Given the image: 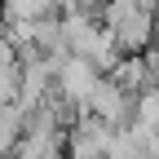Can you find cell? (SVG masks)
<instances>
[{
	"mask_svg": "<svg viewBox=\"0 0 159 159\" xmlns=\"http://www.w3.org/2000/svg\"><path fill=\"white\" fill-rule=\"evenodd\" d=\"M111 133H115V128L106 124V119H97L93 111H80L75 124L62 133V155H66V159H97V155H106Z\"/></svg>",
	"mask_w": 159,
	"mask_h": 159,
	"instance_id": "6da1fadb",
	"label": "cell"
},
{
	"mask_svg": "<svg viewBox=\"0 0 159 159\" xmlns=\"http://www.w3.org/2000/svg\"><path fill=\"white\" fill-rule=\"evenodd\" d=\"M80 106H84V111H93L97 119H106L111 128H124V124H133V93H128L124 84H115L106 71L97 75V84L89 89V97H84Z\"/></svg>",
	"mask_w": 159,
	"mask_h": 159,
	"instance_id": "7a4b0ae2",
	"label": "cell"
},
{
	"mask_svg": "<svg viewBox=\"0 0 159 159\" xmlns=\"http://www.w3.org/2000/svg\"><path fill=\"white\" fill-rule=\"evenodd\" d=\"M97 75H102V71H97L89 57L66 53L62 62L53 66V89H57V93H66L71 102H84V97H89V89L97 84Z\"/></svg>",
	"mask_w": 159,
	"mask_h": 159,
	"instance_id": "3957f363",
	"label": "cell"
},
{
	"mask_svg": "<svg viewBox=\"0 0 159 159\" xmlns=\"http://www.w3.org/2000/svg\"><path fill=\"white\" fill-rule=\"evenodd\" d=\"M75 53H80V57H89V62H93L97 71H111V66L119 62V57H124V53L115 49V35H111V31H106L102 22H97V27H93V31L84 35V44H80Z\"/></svg>",
	"mask_w": 159,
	"mask_h": 159,
	"instance_id": "277c9868",
	"label": "cell"
},
{
	"mask_svg": "<svg viewBox=\"0 0 159 159\" xmlns=\"http://www.w3.org/2000/svg\"><path fill=\"white\" fill-rule=\"evenodd\" d=\"M133 124H146V128L159 124V84H146L133 93Z\"/></svg>",
	"mask_w": 159,
	"mask_h": 159,
	"instance_id": "5b68a950",
	"label": "cell"
},
{
	"mask_svg": "<svg viewBox=\"0 0 159 159\" xmlns=\"http://www.w3.org/2000/svg\"><path fill=\"white\" fill-rule=\"evenodd\" d=\"M0 102H18V53H0Z\"/></svg>",
	"mask_w": 159,
	"mask_h": 159,
	"instance_id": "8992f818",
	"label": "cell"
},
{
	"mask_svg": "<svg viewBox=\"0 0 159 159\" xmlns=\"http://www.w3.org/2000/svg\"><path fill=\"white\" fill-rule=\"evenodd\" d=\"M0 18H5V0H0Z\"/></svg>",
	"mask_w": 159,
	"mask_h": 159,
	"instance_id": "52a82bcc",
	"label": "cell"
},
{
	"mask_svg": "<svg viewBox=\"0 0 159 159\" xmlns=\"http://www.w3.org/2000/svg\"><path fill=\"white\" fill-rule=\"evenodd\" d=\"M97 159H111V155H97Z\"/></svg>",
	"mask_w": 159,
	"mask_h": 159,
	"instance_id": "ba28073f",
	"label": "cell"
}]
</instances>
